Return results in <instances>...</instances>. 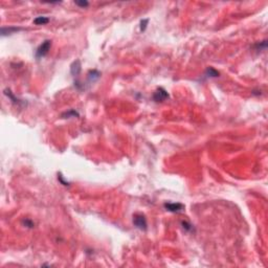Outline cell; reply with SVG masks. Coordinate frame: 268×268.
Instances as JSON below:
<instances>
[{"label":"cell","instance_id":"obj_15","mask_svg":"<svg viewBox=\"0 0 268 268\" xmlns=\"http://www.w3.org/2000/svg\"><path fill=\"white\" fill-rule=\"evenodd\" d=\"M75 3L77 4L78 6H81V8H86V6L89 5L88 1H85V0H83V1H75Z\"/></svg>","mask_w":268,"mask_h":268},{"label":"cell","instance_id":"obj_5","mask_svg":"<svg viewBox=\"0 0 268 268\" xmlns=\"http://www.w3.org/2000/svg\"><path fill=\"white\" fill-rule=\"evenodd\" d=\"M81 62L79 60L75 61L72 64H71V67H70V72H71V75H73V77H77V75H79V73L81 72Z\"/></svg>","mask_w":268,"mask_h":268},{"label":"cell","instance_id":"obj_3","mask_svg":"<svg viewBox=\"0 0 268 268\" xmlns=\"http://www.w3.org/2000/svg\"><path fill=\"white\" fill-rule=\"evenodd\" d=\"M167 99H169V94L163 88H158L153 94V99L155 102H163Z\"/></svg>","mask_w":268,"mask_h":268},{"label":"cell","instance_id":"obj_11","mask_svg":"<svg viewBox=\"0 0 268 268\" xmlns=\"http://www.w3.org/2000/svg\"><path fill=\"white\" fill-rule=\"evenodd\" d=\"M205 75L210 78H217L219 77V72L217 71L216 69H214L213 67H208L205 71Z\"/></svg>","mask_w":268,"mask_h":268},{"label":"cell","instance_id":"obj_10","mask_svg":"<svg viewBox=\"0 0 268 268\" xmlns=\"http://www.w3.org/2000/svg\"><path fill=\"white\" fill-rule=\"evenodd\" d=\"M79 116V113L77 112L75 110H73V109H71V110L67 111V112H64L62 114V117L63 118H70V117H78Z\"/></svg>","mask_w":268,"mask_h":268},{"label":"cell","instance_id":"obj_4","mask_svg":"<svg viewBox=\"0 0 268 268\" xmlns=\"http://www.w3.org/2000/svg\"><path fill=\"white\" fill-rule=\"evenodd\" d=\"M165 208L167 211H169V212H172V213H179L184 208V205L181 204V203L168 202V203H165Z\"/></svg>","mask_w":268,"mask_h":268},{"label":"cell","instance_id":"obj_6","mask_svg":"<svg viewBox=\"0 0 268 268\" xmlns=\"http://www.w3.org/2000/svg\"><path fill=\"white\" fill-rule=\"evenodd\" d=\"M22 28L20 27H2L1 28V35L2 36H6V35H11L15 32H19Z\"/></svg>","mask_w":268,"mask_h":268},{"label":"cell","instance_id":"obj_7","mask_svg":"<svg viewBox=\"0 0 268 268\" xmlns=\"http://www.w3.org/2000/svg\"><path fill=\"white\" fill-rule=\"evenodd\" d=\"M101 77V72L98 71V70H90L88 72V81L89 82H96V80L99 79Z\"/></svg>","mask_w":268,"mask_h":268},{"label":"cell","instance_id":"obj_13","mask_svg":"<svg viewBox=\"0 0 268 268\" xmlns=\"http://www.w3.org/2000/svg\"><path fill=\"white\" fill-rule=\"evenodd\" d=\"M148 22H149L148 19H144V20L141 21V32H144V30H146Z\"/></svg>","mask_w":268,"mask_h":268},{"label":"cell","instance_id":"obj_2","mask_svg":"<svg viewBox=\"0 0 268 268\" xmlns=\"http://www.w3.org/2000/svg\"><path fill=\"white\" fill-rule=\"evenodd\" d=\"M51 47V41L50 40H45V41L40 45L36 50V58L37 59H41L43 57L46 56L48 54L49 49Z\"/></svg>","mask_w":268,"mask_h":268},{"label":"cell","instance_id":"obj_8","mask_svg":"<svg viewBox=\"0 0 268 268\" xmlns=\"http://www.w3.org/2000/svg\"><path fill=\"white\" fill-rule=\"evenodd\" d=\"M48 22H49V18L45 17V16H39V17H37L34 20V23L37 25H44Z\"/></svg>","mask_w":268,"mask_h":268},{"label":"cell","instance_id":"obj_14","mask_svg":"<svg viewBox=\"0 0 268 268\" xmlns=\"http://www.w3.org/2000/svg\"><path fill=\"white\" fill-rule=\"evenodd\" d=\"M23 224H24L26 227H28V228H33V227H34V225H35L34 222H33L32 220H30V219L23 220Z\"/></svg>","mask_w":268,"mask_h":268},{"label":"cell","instance_id":"obj_9","mask_svg":"<svg viewBox=\"0 0 268 268\" xmlns=\"http://www.w3.org/2000/svg\"><path fill=\"white\" fill-rule=\"evenodd\" d=\"M4 94H5V96H8L9 98L12 99V102H13V103H15V104H17V105H20V104L22 103L20 99H16L15 96H14V94L12 93L11 90H9V89H5V90H4Z\"/></svg>","mask_w":268,"mask_h":268},{"label":"cell","instance_id":"obj_1","mask_svg":"<svg viewBox=\"0 0 268 268\" xmlns=\"http://www.w3.org/2000/svg\"><path fill=\"white\" fill-rule=\"evenodd\" d=\"M133 224L136 228L141 229V231H146L148 227L147 219L143 214H135L133 216Z\"/></svg>","mask_w":268,"mask_h":268},{"label":"cell","instance_id":"obj_12","mask_svg":"<svg viewBox=\"0 0 268 268\" xmlns=\"http://www.w3.org/2000/svg\"><path fill=\"white\" fill-rule=\"evenodd\" d=\"M181 225H182V227H183L184 231H194L193 225H192L191 223H189L188 221H182L181 222Z\"/></svg>","mask_w":268,"mask_h":268}]
</instances>
